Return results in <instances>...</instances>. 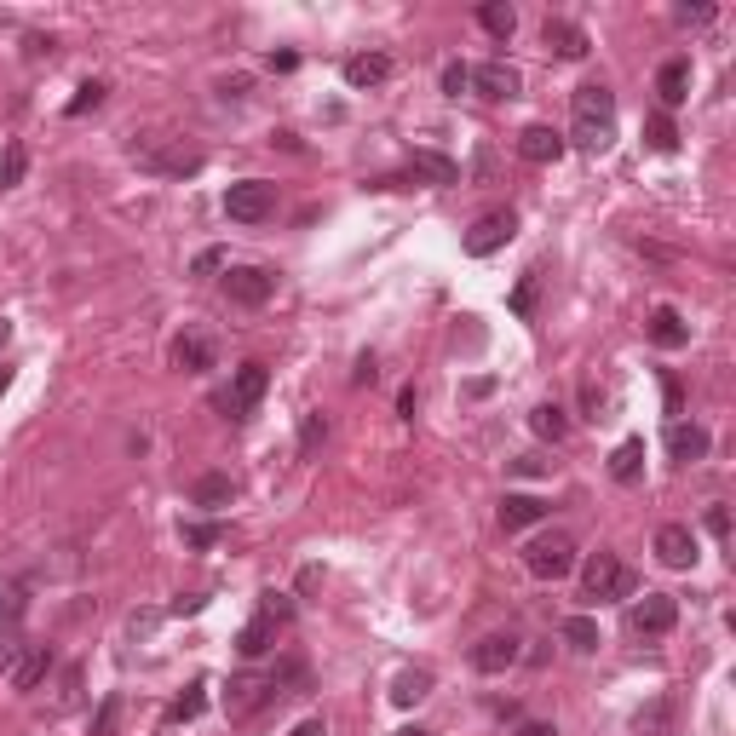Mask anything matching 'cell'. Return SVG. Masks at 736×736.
<instances>
[{
	"mask_svg": "<svg viewBox=\"0 0 736 736\" xmlns=\"http://www.w3.org/2000/svg\"><path fill=\"white\" fill-rule=\"evenodd\" d=\"M472 87H478L483 98H495V104H501V98H518V69L506 64V58H489V64L472 69Z\"/></svg>",
	"mask_w": 736,
	"mask_h": 736,
	"instance_id": "15",
	"label": "cell"
},
{
	"mask_svg": "<svg viewBox=\"0 0 736 736\" xmlns=\"http://www.w3.org/2000/svg\"><path fill=\"white\" fill-rule=\"evenodd\" d=\"M639 466H644V437H627L616 455H610V478H616V483H633V478H639Z\"/></svg>",
	"mask_w": 736,
	"mask_h": 736,
	"instance_id": "28",
	"label": "cell"
},
{
	"mask_svg": "<svg viewBox=\"0 0 736 736\" xmlns=\"http://www.w3.org/2000/svg\"><path fill=\"white\" fill-rule=\"evenodd\" d=\"M225 213L236 225H259V219H271L276 213V184L271 179H242L225 190Z\"/></svg>",
	"mask_w": 736,
	"mask_h": 736,
	"instance_id": "4",
	"label": "cell"
},
{
	"mask_svg": "<svg viewBox=\"0 0 736 736\" xmlns=\"http://www.w3.org/2000/svg\"><path fill=\"white\" fill-rule=\"evenodd\" d=\"M46 673H52V644H12V662H6L12 690H35Z\"/></svg>",
	"mask_w": 736,
	"mask_h": 736,
	"instance_id": "9",
	"label": "cell"
},
{
	"mask_svg": "<svg viewBox=\"0 0 736 736\" xmlns=\"http://www.w3.org/2000/svg\"><path fill=\"white\" fill-rule=\"evenodd\" d=\"M184 541H190V547H213V541H219V524H184Z\"/></svg>",
	"mask_w": 736,
	"mask_h": 736,
	"instance_id": "42",
	"label": "cell"
},
{
	"mask_svg": "<svg viewBox=\"0 0 736 736\" xmlns=\"http://www.w3.org/2000/svg\"><path fill=\"white\" fill-rule=\"evenodd\" d=\"M633 731L639 736H673V696H656L633 713Z\"/></svg>",
	"mask_w": 736,
	"mask_h": 736,
	"instance_id": "22",
	"label": "cell"
},
{
	"mask_svg": "<svg viewBox=\"0 0 736 736\" xmlns=\"http://www.w3.org/2000/svg\"><path fill=\"white\" fill-rule=\"evenodd\" d=\"M426 696H432V667H403L397 685H391V702H397V708H414V702H426Z\"/></svg>",
	"mask_w": 736,
	"mask_h": 736,
	"instance_id": "21",
	"label": "cell"
},
{
	"mask_svg": "<svg viewBox=\"0 0 736 736\" xmlns=\"http://www.w3.org/2000/svg\"><path fill=\"white\" fill-rule=\"evenodd\" d=\"M271 696H276V679H271V673H236V679H230V690H225V713H230V719H248V713L265 708Z\"/></svg>",
	"mask_w": 736,
	"mask_h": 736,
	"instance_id": "7",
	"label": "cell"
},
{
	"mask_svg": "<svg viewBox=\"0 0 736 736\" xmlns=\"http://www.w3.org/2000/svg\"><path fill=\"white\" fill-rule=\"evenodd\" d=\"M202 690H207V685H190V690H184L179 702L167 708V725H190V719H196V713L207 708V696H202Z\"/></svg>",
	"mask_w": 736,
	"mask_h": 736,
	"instance_id": "32",
	"label": "cell"
},
{
	"mask_svg": "<svg viewBox=\"0 0 736 736\" xmlns=\"http://www.w3.org/2000/svg\"><path fill=\"white\" fill-rule=\"evenodd\" d=\"M547 518V501H535V495H506L501 501V529L512 535V529H529Z\"/></svg>",
	"mask_w": 736,
	"mask_h": 736,
	"instance_id": "20",
	"label": "cell"
},
{
	"mask_svg": "<svg viewBox=\"0 0 736 736\" xmlns=\"http://www.w3.org/2000/svg\"><path fill=\"white\" fill-rule=\"evenodd\" d=\"M564 644H575V650H598V621L593 616H570L564 621Z\"/></svg>",
	"mask_w": 736,
	"mask_h": 736,
	"instance_id": "33",
	"label": "cell"
},
{
	"mask_svg": "<svg viewBox=\"0 0 736 736\" xmlns=\"http://www.w3.org/2000/svg\"><path fill=\"white\" fill-rule=\"evenodd\" d=\"M518 644H524L518 633H483V639L472 644V667H478V673H506V667L524 656Z\"/></svg>",
	"mask_w": 736,
	"mask_h": 736,
	"instance_id": "11",
	"label": "cell"
},
{
	"mask_svg": "<svg viewBox=\"0 0 736 736\" xmlns=\"http://www.w3.org/2000/svg\"><path fill=\"white\" fill-rule=\"evenodd\" d=\"M708 426H696V420H673L667 426V455L679 460V466H690V460H708Z\"/></svg>",
	"mask_w": 736,
	"mask_h": 736,
	"instance_id": "13",
	"label": "cell"
},
{
	"mask_svg": "<svg viewBox=\"0 0 736 736\" xmlns=\"http://www.w3.org/2000/svg\"><path fill=\"white\" fill-rule=\"evenodd\" d=\"M230 495H236L230 472H207V478H196V489H190V501H196V506H207V512L230 506Z\"/></svg>",
	"mask_w": 736,
	"mask_h": 736,
	"instance_id": "25",
	"label": "cell"
},
{
	"mask_svg": "<svg viewBox=\"0 0 736 736\" xmlns=\"http://www.w3.org/2000/svg\"><path fill=\"white\" fill-rule=\"evenodd\" d=\"M524 570L541 575V581H558V575L575 570V541L564 535V529H552V535H535L524 547Z\"/></svg>",
	"mask_w": 736,
	"mask_h": 736,
	"instance_id": "3",
	"label": "cell"
},
{
	"mask_svg": "<svg viewBox=\"0 0 736 736\" xmlns=\"http://www.w3.org/2000/svg\"><path fill=\"white\" fill-rule=\"evenodd\" d=\"M259 616H271L276 627H282V621H294V598H288V593H265V604H259Z\"/></svg>",
	"mask_w": 736,
	"mask_h": 736,
	"instance_id": "37",
	"label": "cell"
},
{
	"mask_svg": "<svg viewBox=\"0 0 736 736\" xmlns=\"http://www.w3.org/2000/svg\"><path fill=\"white\" fill-rule=\"evenodd\" d=\"M518 156H524L529 167H552V161L564 156V133H552V127H541V121H535V127H524V133H518Z\"/></svg>",
	"mask_w": 736,
	"mask_h": 736,
	"instance_id": "14",
	"label": "cell"
},
{
	"mask_svg": "<svg viewBox=\"0 0 736 736\" xmlns=\"http://www.w3.org/2000/svg\"><path fill=\"white\" fill-rule=\"evenodd\" d=\"M322 437H328V426H322V414H305V426H299V455H311Z\"/></svg>",
	"mask_w": 736,
	"mask_h": 736,
	"instance_id": "38",
	"label": "cell"
},
{
	"mask_svg": "<svg viewBox=\"0 0 736 736\" xmlns=\"http://www.w3.org/2000/svg\"><path fill=\"white\" fill-rule=\"evenodd\" d=\"M656 558H662L667 570H690V564H696V535H690V524L656 529Z\"/></svg>",
	"mask_w": 736,
	"mask_h": 736,
	"instance_id": "12",
	"label": "cell"
},
{
	"mask_svg": "<svg viewBox=\"0 0 736 736\" xmlns=\"http://www.w3.org/2000/svg\"><path fill=\"white\" fill-rule=\"evenodd\" d=\"M512 311H518V317H529V311H535V276H524V282L512 288Z\"/></svg>",
	"mask_w": 736,
	"mask_h": 736,
	"instance_id": "40",
	"label": "cell"
},
{
	"mask_svg": "<svg viewBox=\"0 0 736 736\" xmlns=\"http://www.w3.org/2000/svg\"><path fill=\"white\" fill-rule=\"evenodd\" d=\"M414 403H420V397H414V386L397 391V414H403V420H414Z\"/></svg>",
	"mask_w": 736,
	"mask_h": 736,
	"instance_id": "46",
	"label": "cell"
},
{
	"mask_svg": "<svg viewBox=\"0 0 736 736\" xmlns=\"http://www.w3.org/2000/svg\"><path fill=\"white\" fill-rule=\"evenodd\" d=\"M656 98H662V115L685 104L690 98V58H667V64L656 69Z\"/></svg>",
	"mask_w": 736,
	"mask_h": 736,
	"instance_id": "16",
	"label": "cell"
},
{
	"mask_svg": "<svg viewBox=\"0 0 736 736\" xmlns=\"http://www.w3.org/2000/svg\"><path fill=\"white\" fill-rule=\"evenodd\" d=\"M673 627H679V598L673 593H644L633 604V633L639 639H667Z\"/></svg>",
	"mask_w": 736,
	"mask_h": 736,
	"instance_id": "5",
	"label": "cell"
},
{
	"mask_svg": "<svg viewBox=\"0 0 736 736\" xmlns=\"http://www.w3.org/2000/svg\"><path fill=\"white\" fill-rule=\"evenodd\" d=\"M98 104H104V81H87V87L64 104V115H87V110H98Z\"/></svg>",
	"mask_w": 736,
	"mask_h": 736,
	"instance_id": "36",
	"label": "cell"
},
{
	"mask_svg": "<svg viewBox=\"0 0 736 736\" xmlns=\"http://www.w3.org/2000/svg\"><path fill=\"white\" fill-rule=\"evenodd\" d=\"M225 294H230V305H248V311H259V305L276 294V276L259 271V265H230V271H225Z\"/></svg>",
	"mask_w": 736,
	"mask_h": 736,
	"instance_id": "6",
	"label": "cell"
},
{
	"mask_svg": "<svg viewBox=\"0 0 736 736\" xmlns=\"http://www.w3.org/2000/svg\"><path fill=\"white\" fill-rule=\"evenodd\" d=\"M679 18H685V23H708L713 6H679Z\"/></svg>",
	"mask_w": 736,
	"mask_h": 736,
	"instance_id": "47",
	"label": "cell"
},
{
	"mask_svg": "<svg viewBox=\"0 0 736 736\" xmlns=\"http://www.w3.org/2000/svg\"><path fill=\"white\" fill-rule=\"evenodd\" d=\"M512 230H518V219L495 207V213H483L478 225L466 230V253H472V259H489L495 248H506V242H512Z\"/></svg>",
	"mask_w": 736,
	"mask_h": 736,
	"instance_id": "10",
	"label": "cell"
},
{
	"mask_svg": "<svg viewBox=\"0 0 736 736\" xmlns=\"http://www.w3.org/2000/svg\"><path fill=\"white\" fill-rule=\"evenodd\" d=\"M115 719H121V696H104V702H98V713H92V736H115Z\"/></svg>",
	"mask_w": 736,
	"mask_h": 736,
	"instance_id": "35",
	"label": "cell"
},
{
	"mask_svg": "<svg viewBox=\"0 0 736 736\" xmlns=\"http://www.w3.org/2000/svg\"><path fill=\"white\" fill-rule=\"evenodd\" d=\"M345 81L363 92V87H380V81H391V58L386 52H357V58H345Z\"/></svg>",
	"mask_w": 736,
	"mask_h": 736,
	"instance_id": "18",
	"label": "cell"
},
{
	"mask_svg": "<svg viewBox=\"0 0 736 736\" xmlns=\"http://www.w3.org/2000/svg\"><path fill=\"white\" fill-rule=\"evenodd\" d=\"M529 426H535L541 437H552V443H558V437L570 432V420H564V409H558V403H541V409L529 414Z\"/></svg>",
	"mask_w": 736,
	"mask_h": 736,
	"instance_id": "31",
	"label": "cell"
},
{
	"mask_svg": "<svg viewBox=\"0 0 736 736\" xmlns=\"http://www.w3.org/2000/svg\"><path fill=\"white\" fill-rule=\"evenodd\" d=\"M294 736H328V725H322V719H305V725H294Z\"/></svg>",
	"mask_w": 736,
	"mask_h": 736,
	"instance_id": "49",
	"label": "cell"
},
{
	"mask_svg": "<svg viewBox=\"0 0 736 736\" xmlns=\"http://www.w3.org/2000/svg\"><path fill=\"white\" fill-rule=\"evenodd\" d=\"M581 593L593 598V604H610V598H633V593H639V575L627 570L616 552H593V558H587V570H581Z\"/></svg>",
	"mask_w": 736,
	"mask_h": 736,
	"instance_id": "2",
	"label": "cell"
},
{
	"mask_svg": "<svg viewBox=\"0 0 736 736\" xmlns=\"http://www.w3.org/2000/svg\"><path fill=\"white\" fill-rule=\"evenodd\" d=\"M196 276H213V271H225V248H202L196 253V265H190Z\"/></svg>",
	"mask_w": 736,
	"mask_h": 736,
	"instance_id": "41",
	"label": "cell"
},
{
	"mask_svg": "<svg viewBox=\"0 0 736 736\" xmlns=\"http://www.w3.org/2000/svg\"><path fill=\"white\" fill-rule=\"evenodd\" d=\"M478 23L495 35V41H512V29H518V12L506 6V0H483L478 6Z\"/></svg>",
	"mask_w": 736,
	"mask_h": 736,
	"instance_id": "26",
	"label": "cell"
},
{
	"mask_svg": "<svg viewBox=\"0 0 736 736\" xmlns=\"http://www.w3.org/2000/svg\"><path fill=\"white\" fill-rule=\"evenodd\" d=\"M6 340H12V322L0 317V345H6Z\"/></svg>",
	"mask_w": 736,
	"mask_h": 736,
	"instance_id": "50",
	"label": "cell"
},
{
	"mask_svg": "<svg viewBox=\"0 0 736 736\" xmlns=\"http://www.w3.org/2000/svg\"><path fill=\"white\" fill-rule=\"evenodd\" d=\"M466 87H472V69H466V64H443V92H449V98H460Z\"/></svg>",
	"mask_w": 736,
	"mask_h": 736,
	"instance_id": "39",
	"label": "cell"
},
{
	"mask_svg": "<svg viewBox=\"0 0 736 736\" xmlns=\"http://www.w3.org/2000/svg\"><path fill=\"white\" fill-rule=\"evenodd\" d=\"M6 386H12V368H0V391H6Z\"/></svg>",
	"mask_w": 736,
	"mask_h": 736,
	"instance_id": "51",
	"label": "cell"
},
{
	"mask_svg": "<svg viewBox=\"0 0 736 736\" xmlns=\"http://www.w3.org/2000/svg\"><path fill=\"white\" fill-rule=\"evenodd\" d=\"M512 472H524V478H541V472H547V460H535V455H518V460H512Z\"/></svg>",
	"mask_w": 736,
	"mask_h": 736,
	"instance_id": "43",
	"label": "cell"
},
{
	"mask_svg": "<svg viewBox=\"0 0 736 736\" xmlns=\"http://www.w3.org/2000/svg\"><path fill=\"white\" fill-rule=\"evenodd\" d=\"M23 167H29V150L12 138V144H6V156H0V190H12V184L23 179Z\"/></svg>",
	"mask_w": 736,
	"mask_h": 736,
	"instance_id": "34",
	"label": "cell"
},
{
	"mask_svg": "<svg viewBox=\"0 0 736 736\" xmlns=\"http://www.w3.org/2000/svg\"><path fill=\"white\" fill-rule=\"evenodd\" d=\"M265 386H271V368H265V363H242V368H236V380H230V397H225V409L236 414V420H248V414L259 409V397H265Z\"/></svg>",
	"mask_w": 736,
	"mask_h": 736,
	"instance_id": "8",
	"label": "cell"
},
{
	"mask_svg": "<svg viewBox=\"0 0 736 736\" xmlns=\"http://www.w3.org/2000/svg\"><path fill=\"white\" fill-rule=\"evenodd\" d=\"M397 736H432V731H420V725H409V731H397Z\"/></svg>",
	"mask_w": 736,
	"mask_h": 736,
	"instance_id": "52",
	"label": "cell"
},
{
	"mask_svg": "<svg viewBox=\"0 0 736 736\" xmlns=\"http://www.w3.org/2000/svg\"><path fill=\"white\" fill-rule=\"evenodd\" d=\"M512 736H558V731H552V725H541V719H529V725H518Z\"/></svg>",
	"mask_w": 736,
	"mask_h": 736,
	"instance_id": "48",
	"label": "cell"
},
{
	"mask_svg": "<svg viewBox=\"0 0 736 736\" xmlns=\"http://www.w3.org/2000/svg\"><path fill=\"white\" fill-rule=\"evenodd\" d=\"M541 41H547L552 52H558V58H570V64H575V58H587V46H593V41H587V29H581V23H564V18H547V29H541Z\"/></svg>",
	"mask_w": 736,
	"mask_h": 736,
	"instance_id": "17",
	"label": "cell"
},
{
	"mask_svg": "<svg viewBox=\"0 0 736 736\" xmlns=\"http://www.w3.org/2000/svg\"><path fill=\"white\" fill-rule=\"evenodd\" d=\"M420 173L432 184H460V167L449 156H437V150H414V179H420Z\"/></svg>",
	"mask_w": 736,
	"mask_h": 736,
	"instance_id": "27",
	"label": "cell"
},
{
	"mask_svg": "<svg viewBox=\"0 0 736 736\" xmlns=\"http://www.w3.org/2000/svg\"><path fill=\"white\" fill-rule=\"evenodd\" d=\"M650 340L662 345V351H679V345H690L685 317H679L673 305H656V311H650Z\"/></svg>",
	"mask_w": 736,
	"mask_h": 736,
	"instance_id": "19",
	"label": "cell"
},
{
	"mask_svg": "<svg viewBox=\"0 0 736 736\" xmlns=\"http://www.w3.org/2000/svg\"><path fill=\"white\" fill-rule=\"evenodd\" d=\"M644 138H650V150H662V156H673V150H679V127H673V115H650V121H644Z\"/></svg>",
	"mask_w": 736,
	"mask_h": 736,
	"instance_id": "30",
	"label": "cell"
},
{
	"mask_svg": "<svg viewBox=\"0 0 736 736\" xmlns=\"http://www.w3.org/2000/svg\"><path fill=\"white\" fill-rule=\"evenodd\" d=\"M271 644H276V621L271 616H253L248 627L236 633V656H248V662H253V656H265Z\"/></svg>",
	"mask_w": 736,
	"mask_h": 736,
	"instance_id": "23",
	"label": "cell"
},
{
	"mask_svg": "<svg viewBox=\"0 0 736 736\" xmlns=\"http://www.w3.org/2000/svg\"><path fill=\"white\" fill-rule=\"evenodd\" d=\"M570 138L581 150H604L616 138V92L604 81H587L575 87V104H570Z\"/></svg>",
	"mask_w": 736,
	"mask_h": 736,
	"instance_id": "1",
	"label": "cell"
},
{
	"mask_svg": "<svg viewBox=\"0 0 736 736\" xmlns=\"http://www.w3.org/2000/svg\"><path fill=\"white\" fill-rule=\"evenodd\" d=\"M374 374H380L374 357H357V374H351V380H357V386H374Z\"/></svg>",
	"mask_w": 736,
	"mask_h": 736,
	"instance_id": "45",
	"label": "cell"
},
{
	"mask_svg": "<svg viewBox=\"0 0 736 736\" xmlns=\"http://www.w3.org/2000/svg\"><path fill=\"white\" fill-rule=\"evenodd\" d=\"M708 529L725 541V535H731V512H725V506H713V512H708Z\"/></svg>",
	"mask_w": 736,
	"mask_h": 736,
	"instance_id": "44",
	"label": "cell"
},
{
	"mask_svg": "<svg viewBox=\"0 0 736 736\" xmlns=\"http://www.w3.org/2000/svg\"><path fill=\"white\" fill-rule=\"evenodd\" d=\"M173 363H179L184 374H202V368H213V345H207L202 334H179V340H173Z\"/></svg>",
	"mask_w": 736,
	"mask_h": 736,
	"instance_id": "24",
	"label": "cell"
},
{
	"mask_svg": "<svg viewBox=\"0 0 736 736\" xmlns=\"http://www.w3.org/2000/svg\"><path fill=\"white\" fill-rule=\"evenodd\" d=\"M81 690H87V673L69 662L64 673H58V696H52V713H69V708H81Z\"/></svg>",
	"mask_w": 736,
	"mask_h": 736,
	"instance_id": "29",
	"label": "cell"
}]
</instances>
